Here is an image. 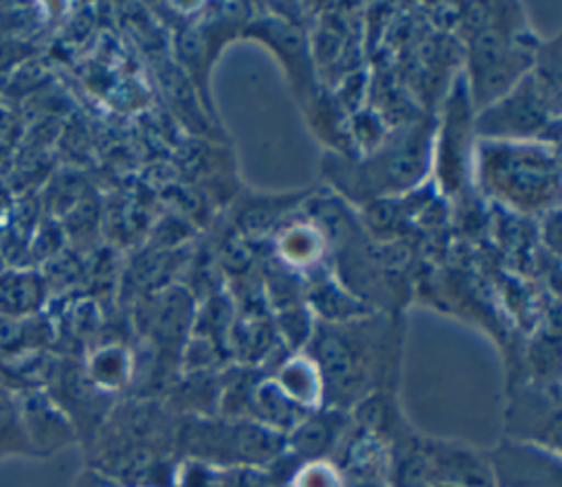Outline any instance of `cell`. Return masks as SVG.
<instances>
[{
    "instance_id": "1",
    "label": "cell",
    "mask_w": 562,
    "mask_h": 487,
    "mask_svg": "<svg viewBox=\"0 0 562 487\" xmlns=\"http://www.w3.org/2000/svg\"><path fill=\"white\" fill-rule=\"evenodd\" d=\"M301 487H338L336 478L325 469H310L301 478Z\"/></svg>"
}]
</instances>
